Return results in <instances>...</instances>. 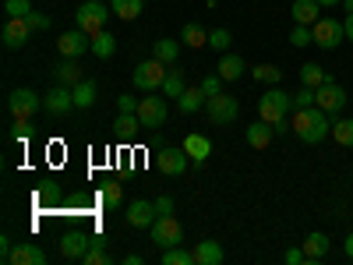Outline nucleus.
I'll return each mask as SVG.
<instances>
[{
	"instance_id": "f257e3e1",
	"label": "nucleus",
	"mask_w": 353,
	"mask_h": 265,
	"mask_svg": "<svg viewBox=\"0 0 353 265\" xmlns=\"http://www.w3.org/2000/svg\"><path fill=\"white\" fill-rule=\"evenodd\" d=\"M293 135H297L304 145H318L325 141L329 131H332V113H325L321 106H307V110H297L293 113Z\"/></svg>"
},
{
	"instance_id": "f03ea898",
	"label": "nucleus",
	"mask_w": 353,
	"mask_h": 265,
	"mask_svg": "<svg viewBox=\"0 0 353 265\" xmlns=\"http://www.w3.org/2000/svg\"><path fill=\"white\" fill-rule=\"evenodd\" d=\"M293 110V96L290 92H283L279 85H269V92H265L261 99H258V117L261 121H269V124H276V121H283V117Z\"/></svg>"
},
{
	"instance_id": "7ed1b4c3",
	"label": "nucleus",
	"mask_w": 353,
	"mask_h": 265,
	"mask_svg": "<svg viewBox=\"0 0 353 265\" xmlns=\"http://www.w3.org/2000/svg\"><path fill=\"white\" fill-rule=\"evenodd\" d=\"M113 14V8L99 4V0H85V4L74 11V28H81V32L96 36L99 28H106V18Z\"/></svg>"
},
{
	"instance_id": "20e7f679",
	"label": "nucleus",
	"mask_w": 353,
	"mask_h": 265,
	"mask_svg": "<svg viewBox=\"0 0 353 265\" xmlns=\"http://www.w3.org/2000/svg\"><path fill=\"white\" fill-rule=\"evenodd\" d=\"M166 71H170V64L156 61V57H152V61H141L134 68V88H141V92H163Z\"/></svg>"
},
{
	"instance_id": "39448f33",
	"label": "nucleus",
	"mask_w": 353,
	"mask_h": 265,
	"mask_svg": "<svg viewBox=\"0 0 353 265\" xmlns=\"http://www.w3.org/2000/svg\"><path fill=\"white\" fill-rule=\"evenodd\" d=\"M149 233H152V244L159 248V251H166V248H176L184 241V226L176 223L173 216H159L152 226H149Z\"/></svg>"
},
{
	"instance_id": "423d86ee",
	"label": "nucleus",
	"mask_w": 353,
	"mask_h": 265,
	"mask_svg": "<svg viewBox=\"0 0 353 265\" xmlns=\"http://www.w3.org/2000/svg\"><path fill=\"white\" fill-rule=\"evenodd\" d=\"M311 32H314V46L321 50H336L343 39H346V25L339 18H318L311 25Z\"/></svg>"
},
{
	"instance_id": "0eeeda50",
	"label": "nucleus",
	"mask_w": 353,
	"mask_h": 265,
	"mask_svg": "<svg viewBox=\"0 0 353 265\" xmlns=\"http://www.w3.org/2000/svg\"><path fill=\"white\" fill-rule=\"evenodd\" d=\"M346 103H350L346 88H343L339 81H332V78H329L325 85H318V88H314V106H321V110H325V113H332V117H336V113H339Z\"/></svg>"
},
{
	"instance_id": "6e6552de",
	"label": "nucleus",
	"mask_w": 353,
	"mask_h": 265,
	"mask_svg": "<svg viewBox=\"0 0 353 265\" xmlns=\"http://www.w3.org/2000/svg\"><path fill=\"white\" fill-rule=\"evenodd\" d=\"M39 106H43V99L32 92V88H14V92L8 96V110H11L14 121H32Z\"/></svg>"
},
{
	"instance_id": "1a4fd4ad",
	"label": "nucleus",
	"mask_w": 353,
	"mask_h": 265,
	"mask_svg": "<svg viewBox=\"0 0 353 265\" xmlns=\"http://www.w3.org/2000/svg\"><path fill=\"white\" fill-rule=\"evenodd\" d=\"M166 113H170L166 96H145V99H138V121H141V128H163Z\"/></svg>"
},
{
	"instance_id": "9d476101",
	"label": "nucleus",
	"mask_w": 353,
	"mask_h": 265,
	"mask_svg": "<svg viewBox=\"0 0 353 265\" xmlns=\"http://www.w3.org/2000/svg\"><path fill=\"white\" fill-rule=\"evenodd\" d=\"M205 110H209L212 124H233V121H237V113H241V103L233 96H226V92H219V96L205 99Z\"/></svg>"
},
{
	"instance_id": "9b49d317",
	"label": "nucleus",
	"mask_w": 353,
	"mask_h": 265,
	"mask_svg": "<svg viewBox=\"0 0 353 265\" xmlns=\"http://www.w3.org/2000/svg\"><path fill=\"white\" fill-rule=\"evenodd\" d=\"M57 50H61V57H71V61H78L81 53L92 50V36L81 32V28H71V32H64L61 39H57Z\"/></svg>"
},
{
	"instance_id": "f8f14e48",
	"label": "nucleus",
	"mask_w": 353,
	"mask_h": 265,
	"mask_svg": "<svg viewBox=\"0 0 353 265\" xmlns=\"http://www.w3.org/2000/svg\"><path fill=\"white\" fill-rule=\"evenodd\" d=\"M188 163H191V156H188L184 149H159V153H156V166H159L166 177H184V173H188Z\"/></svg>"
},
{
	"instance_id": "ddd939ff",
	"label": "nucleus",
	"mask_w": 353,
	"mask_h": 265,
	"mask_svg": "<svg viewBox=\"0 0 353 265\" xmlns=\"http://www.w3.org/2000/svg\"><path fill=\"white\" fill-rule=\"evenodd\" d=\"M43 106L53 113V117H68L71 110H74V96H71V85H61L57 81L50 92H46V99H43Z\"/></svg>"
},
{
	"instance_id": "4468645a",
	"label": "nucleus",
	"mask_w": 353,
	"mask_h": 265,
	"mask_svg": "<svg viewBox=\"0 0 353 265\" xmlns=\"http://www.w3.org/2000/svg\"><path fill=\"white\" fill-rule=\"evenodd\" d=\"M28 36H32V25H28V18H8L4 21V46L8 50H21L28 43Z\"/></svg>"
},
{
	"instance_id": "2eb2a0df",
	"label": "nucleus",
	"mask_w": 353,
	"mask_h": 265,
	"mask_svg": "<svg viewBox=\"0 0 353 265\" xmlns=\"http://www.w3.org/2000/svg\"><path fill=\"white\" fill-rule=\"evenodd\" d=\"M88 244H92V233H81V230H68V233H61V255L64 258H81L85 251H88Z\"/></svg>"
},
{
	"instance_id": "dca6fc26",
	"label": "nucleus",
	"mask_w": 353,
	"mask_h": 265,
	"mask_svg": "<svg viewBox=\"0 0 353 265\" xmlns=\"http://www.w3.org/2000/svg\"><path fill=\"white\" fill-rule=\"evenodd\" d=\"M159 219V213H156V202H145V198H138V202H131L128 205V223L134 226V230H141V226H152Z\"/></svg>"
},
{
	"instance_id": "f3484780",
	"label": "nucleus",
	"mask_w": 353,
	"mask_h": 265,
	"mask_svg": "<svg viewBox=\"0 0 353 265\" xmlns=\"http://www.w3.org/2000/svg\"><path fill=\"white\" fill-rule=\"evenodd\" d=\"M290 14H293V21H297V25H314L321 18V4H318V0H293Z\"/></svg>"
},
{
	"instance_id": "a211bd4d",
	"label": "nucleus",
	"mask_w": 353,
	"mask_h": 265,
	"mask_svg": "<svg viewBox=\"0 0 353 265\" xmlns=\"http://www.w3.org/2000/svg\"><path fill=\"white\" fill-rule=\"evenodd\" d=\"M36 205H39L43 213H46V209H61L64 195H61V188H57V181H46V184L36 188Z\"/></svg>"
},
{
	"instance_id": "6ab92c4d",
	"label": "nucleus",
	"mask_w": 353,
	"mask_h": 265,
	"mask_svg": "<svg viewBox=\"0 0 353 265\" xmlns=\"http://www.w3.org/2000/svg\"><path fill=\"white\" fill-rule=\"evenodd\" d=\"M332 251V241L325 237V233H307V237H304V255H307V262H321V258H325Z\"/></svg>"
},
{
	"instance_id": "aec40b11",
	"label": "nucleus",
	"mask_w": 353,
	"mask_h": 265,
	"mask_svg": "<svg viewBox=\"0 0 353 265\" xmlns=\"http://www.w3.org/2000/svg\"><path fill=\"white\" fill-rule=\"evenodd\" d=\"M8 262H11V265H46V251L36 248V244H18Z\"/></svg>"
},
{
	"instance_id": "412c9836",
	"label": "nucleus",
	"mask_w": 353,
	"mask_h": 265,
	"mask_svg": "<svg viewBox=\"0 0 353 265\" xmlns=\"http://www.w3.org/2000/svg\"><path fill=\"white\" fill-rule=\"evenodd\" d=\"M184 153L191 156V163H205V159H209V153H212V141L209 138H205V135H188L184 138Z\"/></svg>"
},
{
	"instance_id": "4be33fe9",
	"label": "nucleus",
	"mask_w": 353,
	"mask_h": 265,
	"mask_svg": "<svg viewBox=\"0 0 353 265\" xmlns=\"http://www.w3.org/2000/svg\"><path fill=\"white\" fill-rule=\"evenodd\" d=\"M272 138H276V128L269 121H258V124L248 128V145H251V149H269Z\"/></svg>"
},
{
	"instance_id": "5701e85b",
	"label": "nucleus",
	"mask_w": 353,
	"mask_h": 265,
	"mask_svg": "<svg viewBox=\"0 0 353 265\" xmlns=\"http://www.w3.org/2000/svg\"><path fill=\"white\" fill-rule=\"evenodd\" d=\"M71 96H74V106H78V110H88V106H96L99 85H96V81H88V78H81V81L71 88Z\"/></svg>"
},
{
	"instance_id": "b1692460",
	"label": "nucleus",
	"mask_w": 353,
	"mask_h": 265,
	"mask_svg": "<svg viewBox=\"0 0 353 265\" xmlns=\"http://www.w3.org/2000/svg\"><path fill=\"white\" fill-rule=\"evenodd\" d=\"M223 262V248L216 241H198L194 244V265H219Z\"/></svg>"
},
{
	"instance_id": "393cba45",
	"label": "nucleus",
	"mask_w": 353,
	"mask_h": 265,
	"mask_svg": "<svg viewBox=\"0 0 353 265\" xmlns=\"http://www.w3.org/2000/svg\"><path fill=\"white\" fill-rule=\"evenodd\" d=\"M244 68H248V64H244V57H237V53H226L223 61H219V71H216V75H219L223 81H237V78L244 75Z\"/></svg>"
},
{
	"instance_id": "a878e982",
	"label": "nucleus",
	"mask_w": 353,
	"mask_h": 265,
	"mask_svg": "<svg viewBox=\"0 0 353 265\" xmlns=\"http://www.w3.org/2000/svg\"><path fill=\"white\" fill-rule=\"evenodd\" d=\"M113 50H117L113 32H110V28H99V32L92 36V53L99 57V61H106V57H113Z\"/></svg>"
},
{
	"instance_id": "bb28decb",
	"label": "nucleus",
	"mask_w": 353,
	"mask_h": 265,
	"mask_svg": "<svg viewBox=\"0 0 353 265\" xmlns=\"http://www.w3.org/2000/svg\"><path fill=\"white\" fill-rule=\"evenodd\" d=\"M184 88H188V81H184V71H166V81H163V96L166 99H181L184 96Z\"/></svg>"
},
{
	"instance_id": "cd10ccee",
	"label": "nucleus",
	"mask_w": 353,
	"mask_h": 265,
	"mask_svg": "<svg viewBox=\"0 0 353 265\" xmlns=\"http://www.w3.org/2000/svg\"><path fill=\"white\" fill-rule=\"evenodd\" d=\"M99 202H103V209H121V202H124V188L117 184V181H106L103 191H99Z\"/></svg>"
},
{
	"instance_id": "c85d7f7f",
	"label": "nucleus",
	"mask_w": 353,
	"mask_h": 265,
	"mask_svg": "<svg viewBox=\"0 0 353 265\" xmlns=\"http://www.w3.org/2000/svg\"><path fill=\"white\" fill-rule=\"evenodd\" d=\"M181 39L191 46V50H198V46H209V32L198 25V21H188L184 28H181Z\"/></svg>"
},
{
	"instance_id": "c756f323",
	"label": "nucleus",
	"mask_w": 353,
	"mask_h": 265,
	"mask_svg": "<svg viewBox=\"0 0 353 265\" xmlns=\"http://www.w3.org/2000/svg\"><path fill=\"white\" fill-rule=\"evenodd\" d=\"M152 57H156V61H163V64H173L176 57H181V43H176V39H156Z\"/></svg>"
},
{
	"instance_id": "7c9ffc66",
	"label": "nucleus",
	"mask_w": 353,
	"mask_h": 265,
	"mask_svg": "<svg viewBox=\"0 0 353 265\" xmlns=\"http://www.w3.org/2000/svg\"><path fill=\"white\" fill-rule=\"evenodd\" d=\"M205 99H209V96H205L201 88H184V96L176 99V106H181V113H198L205 106Z\"/></svg>"
},
{
	"instance_id": "2f4dec72",
	"label": "nucleus",
	"mask_w": 353,
	"mask_h": 265,
	"mask_svg": "<svg viewBox=\"0 0 353 265\" xmlns=\"http://www.w3.org/2000/svg\"><path fill=\"white\" fill-rule=\"evenodd\" d=\"M85 75H81V68H78V61H71V57H64V64L61 68H57V81H61V85H78Z\"/></svg>"
},
{
	"instance_id": "473e14b6",
	"label": "nucleus",
	"mask_w": 353,
	"mask_h": 265,
	"mask_svg": "<svg viewBox=\"0 0 353 265\" xmlns=\"http://www.w3.org/2000/svg\"><path fill=\"white\" fill-rule=\"evenodd\" d=\"M332 138L343 149H353V117H343V121H332Z\"/></svg>"
},
{
	"instance_id": "72a5a7b5",
	"label": "nucleus",
	"mask_w": 353,
	"mask_h": 265,
	"mask_svg": "<svg viewBox=\"0 0 353 265\" xmlns=\"http://www.w3.org/2000/svg\"><path fill=\"white\" fill-rule=\"evenodd\" d=\"M332 75L321 68V64H304L301 68V85H311V88H318V85H325Z\"/></svg>"
},
{
	"instance_id": "f704fd0d",
	"label": "nucleus",
	"mask_w": 353,
	"mask_h": 265,
	"mask_svg": "<svg viewBox=\"0 0 353 265\" xmlns=\"http://www.w3.org/2000/svg\"><path fill=\"white\" fill-rule=\"evenodd\" d=\"M110 8H113V14L117 18H124V21H134L138 14H141V0H110Z\"/></svg>"
},
{
	"instance_id": "c9c22d12",
	"label": "nucleus",
	"mask_w": 353,
	"mask_h": 265,
	"mask_svg": "<svg viewBox=\"0 0 353 265\" xmlns=\"http://www.w3.org/2000/svg\"><path fill=\"white\" fill-rule=\"evenodd\" d=\"M163 265H194V251H184L181 244L163 251Z\"/></svg>"
},
{
	"instance_id": "e433bc0d",
	"label": "nucleus",
	"mask_w": 353,
	"mask_h": 265,
	"mask_svg": "<svg viewBox=\"0 0 353 265\" xmlns=\"http://www.w3.org/2000/svg\"><path fill=\"white\" fill-rule=\"evenodd\" d=\"M117 135H121V138H131L138 128H141V121H138V113H121V117H117Z\"/></svg>"
},
{
	"instance_id": "4c0bfd02",
	"label": "nucleus",
	"mask_w": 353,
	"mask_h": 265,
	"mask_svg": "<svg viewBox=\"0 0 353 265\" xmlns=\"http://www.w3.org/2000/svg\"><path fill=\"white\" fill-rule=\"evenodd\" d=\"M254 78H258L261 85H279L283 71H279L276 64H258V68H254Z\"/></svg>"
},
{
	"instance_id": "58836bf2",
	"label": "nucleus",
	"mask_w": 353,
	"mask_h": 265,
	"mask_svg": "<svg viewBox=\"0 0 353 265\" xmlns=\"http://www.w3.org/2000/svg\"><path fill=\"white\" fill-rule=\"evenodd\" d=\"M61 209H64V213H78V216H81V213H88V195H85V191H78V195H68Z\"/></svg>"
},
{
	"instance_id": "ea45409f",
	"label": "nucleus",
	"mask_w": 353,
	"mask_h": 265,
	"mask_svg": "<svg viewBox=\"0 0 353 265\" xmlns=\"http://www.w3.org/2000/svg\"><path fill=\"white\" fill-rule=\"evenodd\" d=\"M290 43H293V46H311V43H314V32H311V25H293V32H290Z\"/></svg>"
},
{
	"instance_id": "a19ab883",
	"label": "nucleus",
	"mask_w": 353,
	"mask_h": 265,
	"mask_svg": "<svg viewBox=\"0 0 353 265\" xmlns=\"http://www.w3.org/2000/svg\"><path fill=\"white\" fill-rule=\"evenodd\" d=\"M4 11H8V18H25L32 11V0H4Z\"/></svg>"
},
{
	"instance_id": "79ce46f5",
	"label": "nucleus",
	"mask_w": 353,
	"mask_h": 265,
	"mask_svg": "<svg viewBox=\"0 0 353 265\" xmlns=\"http://www.w3.org/2000/svg\"><path fill=\"white\" fill-rule=\"evenodd\" d=\"M230 43H233L230 28H212V32H209V46L212 50H230Z\"/></svg>"
},
{
	"instance_id": "37998d69",
	"label": "nucleus",
	"mask_w": 353,
	"mask_h": 265,
	"mask_svg": "<svg viewBox=\"0 0 353 265\" xmlns=\"http://www.w3.org/2000/svg\"><path fill=\"white\" fill-rule=\"evenodd\" d=\"M78 262H85V265H113V262H110V255H106V248H88Z\"/></svg>"
},
{
	"instance_id": "c03bdc74",
	"label": "nucleus",
	"mask_w": 353,
	"mask_h": 265,
	"mask_svg": "<svg viewBox=\"0 0 353 265\" xmlns=\"http://www.w3.org/2000/svg\"><path fill=\"white\" fill-rule=\"evenodd\" d=\"M307 106H314V88L301 85V92H293V110H307Z\"/></svg>"
},
{
	"instance_id": "a18cd8bd",
	"label": "nucleus",
	"mask_w": 353,
	"mask_h": 265,
	"mask_svg": "<svg viewBox=\"0 0 353 265\" xmlns=\"http://www.w3.org/2000/svg\"><path fill=\"white\" fill-rule=\"evenodd\" d=\"M28 138H32V124H28V121H14L11 124V141L14 145H25Z\"/></svg>"
},
{
	"instance_id": "49530a36",
	"label": "nucleus",
	"mask_w": 353,
	"mask_h": 265,
	"mask_svg": "<svg viewBox=\"0 0 353 265\" xmlns=\"http://www.w3.org/2000/svg\"><path fill=\"white\" fill-rule=\"evenodd\" d=\"M201 92H205V96H219V92H223V78H219V75H209V78L201 81Z\"/></svg>"
},
{
	"instance_id": "de8ad7c7",
	"label": "nucleus",
	"mask_w": 353,
	"mask_h": 265,
	"mask_svg": "<svg viewBox=\"0 0 353 265\" xmlns=\"http://www.w3.org/2000/svg\"><path fill=\"white\" fill-rule=\"evenodd\" d=\"M25 18H28V25H32V32H46V28H50V18L39 14V11H28Z\"/></svg>"
},
{
	"instance_id": "09e8293b",
	"label": "nucleus",
	"mask_w": 353,
	"mask_h": 265,
	"mask_svg": "<svg viewBox=\"0 0 353 265\" xmlns=\"http://www.w3.org/2000/svg\"><path fill=\"white\" fill-rule=\"evenodd\" d=\"M304 258H307L304 248H286V251H283V262H286V265H301Z\"/></svg>"
},
{
	"instance_id": "8fccbe9b",
	"label": "nucleus",
	"mask_w": 353,
	"mask_h": 265,
	"mask_svg": "<svg viewBox=\"0 0 353 265\" xmlns=\"http://www.w3.org/2000/svg\"><path fill=\"white\" fill-rule=\"evenodd\" d=\"M156 213H159V216H173V198H170V195H159V198H156Z\"/></svg>"
},
{
	"instance_id": "3c124183",
	"label": "nucleus",
	"mask_w": 353,
	"mask_h": 265,
	"mask_svg": "<svg viewBox=\"0 0 353 265\" xmlns=\"http://www.w3.org/2000/svg\"><path fill=\"white\" fill-rule=\"evenodd\" d=\"M117 110H121V113H138L134 96H121V99H117Z\"/></svg>"
},
{
	"instance_id": "603ef678",
	"label": "nucleus",
	"mask_w": 353,
	"mask_h": 265,
	"mask_svg": "<svg viewBox=\"0 0 353 265\" xmlns=\"http://www.w3.org/2000/svg\"><path fill=\"white\" fill-rule=\"evenodd\" d=\"M11 251H14V244H11V237H0V255H4V262L11 258Z\"/></svg>"
},
{
	"instance_id": "864d4df0",
	"label": "nucleus",
	"mask_w": 353,
	"mask_h": 265,
	"mask_svg": "<svg viewBox=\"0 0 353 265\" xmlns=\"http://www.w3.org/2000/svg\"><path fill=\"white\" fill-rule=\"evenodd\" d=\"M272 128H276V135H286V131H293V124H286V117H283V121H276Z\"/></svg>"
},
{
	"instance_id": "5fc2aeb1",
	"label": "nucleus",
	"mask_w": 353,
	"mask_h": 265,
	"mask_svg": "<svg viewBox=\"0 0 353 265\" xmlns=\"http://www.w3.org/2000/svg\"><path fill=\"white\" fill-rule=\"evenodd\" d=\"M343 25H346V39L353 43V14H346V18H343Z\"/></svg>"
},
{
	"instance_id": "6e6d98bb",
	"label": "nucleus",
	"mask_w": 353,
	"mask_h": 265,
	"mask_svg": "<svg viewBox=\"0 0 353 265\" xmlns=\"http://www.w3.org/2000/svg\"><path fill=\"white\" fill-rule=\"evenodd\" d=\"M343 251H346V258H350V262H353V233H350V237H346V241H343Z\"/></svg>"
},
{
	"instance_id": "4d7b16f0",
	"label": "nucleus",
	"mask_w": 353,
	"mask_h": 265,
	"mask_svg": "<svg viewBox=\"0 0 353 265\" xmlns=\"http://www.w3.org/2000/svg\"><path fill=\"white\" fill-rule=\"evenodd\" d=\"M88 248H106V237H103V233H92V244H88Z\"/></svg>"
},
{
	"instance_id": "13d9d810",
	"label": "nucleus",
	"mask_w": 353,
	"mask_h": 265,
	"mask_svg": "<svg viewBox=\"0 0 353 265\" xmlns=\"http://www.w3.org/2000/svg\"><path fill=\"white\" fill-rule=\"evenodd\" d=\"M321 8H336V4H343V0H318Z\"/></svg>"
},
{
	"instance_id": "bf43d9fd",
	"label": "nucleus",
	"mask_w": 353,
	"mask_h": 265,
	"mask_svg": "<svg viewBox=\"0 0 353 265\" xmlns=\"http://www.w3.org/2000/svg\"><path fill=\"white\" fill-rule=\"evenodd\" d=\"M343 8H346V14H353V0H343Z\"/></svg>"
},
{
	"instance_id": "052dcab7",
	"label": "nucleus",
	"mask_w": 353,
	"mask_h": 265,
	"mask_svg": "<svg viewBox=\"0 0 353 265\" xmlns=\"http://www.w3.org/2000/svg\"><path fill=\"white\" fill-rule=\"evenodd\" d=\"M350 99H353V96H350Z\"/></svg>"
}]
</instances>
